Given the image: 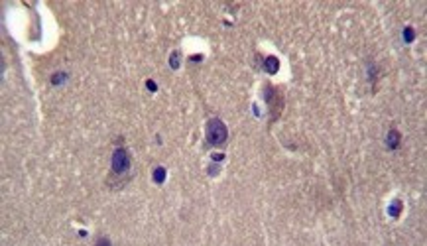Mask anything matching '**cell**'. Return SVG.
Returning <instances> with one entry per match:
<instances>
[{"label": "cell", "mask_w": 427, "mask_h": 246, "mask_svg": "<svg viewBox=\"0 0 427 246\" xmlns=\"http://www.w3.org/2000/svg\"><path fill=\"white\" fill-rule=\"evenodd\" d=\"M228 138V130L221 118H211L207 124V142L211 146H223Z\"/></svg>", "instance_id": "obj_1"}, {"label": "cell", "mask_w": 427, "mask_h": 246, "mask_svg": "<svg viewBox=\"0 0 427 246\" xmlns=\"http://www.w3.org/2000/svg\"><path fill=\"white\" fill-rule=\"evenodd\" d=\"M130 154L124 148H116L113 154V173L114 175H126L130 171Z\"/></svg>", "instance_id": "obj_2"}, {"label": "cell", "mask_w": 427, "mask_h": 246, "mask_svg": "<svg viewBox=\"0 0 427 246\" xmlns=\"http://www.w3.org/2000/svg\"><path fill=\"white\" fill-rule=\"evenodd\" d=\"M388 146L390 148H398L400 146V132L398 130H390L388 132Z\"/></svg>", "instance_id": "obj_3"}, {"label": "cell", "mask_w": 427, "mask_h": 246, "mask_svg": "<svg viewBox=\"0 0 427 246\" xmlns=\"http://www.w3.org/2000/svg\"><path fill=\"white\" fill-rule=\"evenodd\" d=\"M277 67H280V61H277L276 57H268V59H266V69H268L270 73H276Z\"/></svg>", "instance_id": "obj_4"}, {"label": "cell", "mask_w": 427, "mask_h": 246, "mask_svg": "<svg viewBox=\"0 0 427 246\" xmlns=\"http://www.w3.org/2000/svg\"><path fill=\"white\" fill-rule=\"evenodd\" d=\"M95 246H113V244H111V240H109V238H104V236H101V238L97 240V244H95Z\"/></svg>", "instance_id": "obj_5"}, {"label": "cell", "mask_w": 427, "mask_h": 246, "mask_svg": "<svg viewBox=\"0 0 427 246\" xmlns=\"http://www.w3.org/2000/svg\"><path fill=\"white\" fill-rule=\"evenodd\" d=\"M163 180V169H158L156 171V182H162Z\"/></svg>", "instance_id": "obj_6"}]
</instances>
